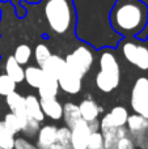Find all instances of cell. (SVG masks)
I'll return each mask as SVG.
<instances>
[{"instance_id": "1", "label": "cell", "mask_w": 148, "mask_h": 149, "mask_svg": "<svg viewBox=\"0 0 148 149\" xmlns=\"http://www.w3.org/2000/svg\"><path fill=\"white\" fill-rule=\"evenodd\" d=\"M110 24L118 34L139 36L148 24V7L142 0H117L110 13Z\"/></svg>"}, {"instance_id": "2", "label": "cell", "mask_w": 148, "mask_h": 149, "mask_svg": "<svg viewBox=\"0 0 148 149\" xmlns=\"http://www.w3.org/2000/svg\"><path fill=\"white\" fill-rule=\"evenodd\" d=\"M42 15L50 31L57 36H67L75 28L76 13L72 0H43Z\"/></svg>"}, {"instance_id": "3", "label": "cell", "mask_w": 148, "mask_h": 149, "mask_svg": "<svg viewBox=\"0 0 148 149\" xmlns=\"http://www.w3.org/2000/svg\"><path fill=\"white\" fill-rule=\"evenodd\" d=\"M100 71L94 77L97 89L102 93H110L119 86L121 82V65L114 52L105 50L98 58Z\"/></svg>"}, {"instance_id": "4", "label": "cell", "mask_w": 148, "mask_h": 149, "mask_svg": "<svg viewBox=\"0 0 148 149\" xmlns=\"http://www.w3.org/2000/svg\"><path fill=\"white\" fill-rule=\"evenodd\" d=\"M122 55L131 65L140 71L148 70V46L135 39H126L121 45Z\"/></svg>"}, {"instance_id": "5", "label": "cell", "mask_w": 148, "mask_h": 149, "mask_svg": "<svg viewBox=\"0 0 148 149\" xmlns=\"http://www.w3.org/2000/svg\"><path fill=\"white\" fill-rule=\"evenodd\" d=\"M64 62L70 70L80 74L81 77H84L91 71L92 65H93L94 54L88 46L81 45V46H77L72 52H70L64 58Z\"/></svg>"}, {"instance_id": "6", "label": "cell", "mask_w": 148, "mask_h": 149, "mask_svg": "<svg viewBox=\"0 0 148 149\" xmlns=\"http://www.w3.org/2000/svg\"><path fill=\"white\" fill-rule=\"evenodd\" d=\"M131 109L148 119V77H138L131 90Z\"/></svg>"}, {"instance_id": "7", "label": "cell", "mask_w": 148, "mask_h": 149, "mask_svg": "<svg viewBox=\"0 0 148 149\" xmlns=\"http://www.w3.org/2000/svg\"><path fill=\"white\" fill-rule=\"evenodd\" d=\"M81 80H83V77H81L80 74L73 72L72 70H70V68L66 65L63 72L58 77V84H59V88L64 93L75 95L81 90V86H83Z\"/></svg>"}, {"instance_id": "8", "label": "cell", "mask_w": 148, "mask_h": 149, "mask_svg": "<svg viewBox=\"0 0 148 149\" xmlns=\"http://www.w3.org/2000/svg\"><path fill=\"white\" fill-rule=\"evenodd\" d=\"M91 134L89 123L81 119L71 128V149H87Z\"/></svg>"}, {"instance_id": "9", "label": "cell", "mask_w": 148, "mask_h": 149, "mask_svg": "<svg viewBox=\"0 0 148 149\" xmlns=\"http://www.w3.org/2000/svg\"><path fill=\"white\" fill-rule=\"evenodd\" d=\"M128 111L125 106H114L100 120V127H126Z\"/></svg>"}, {"instance_id": "10", "label": "cell", "mask_w": 148, "mask_h": 149, "mask_svg": "<svg viewBox=\"0 0 148 149\" xmlns=\"http://www.w3.org/2000/svg\"><path fill=\"white\" fill-rule=\"evenodd\" d=\"M100 132L104 137L105 149H117L119 139L130 135L126 127H100Z\"/></svg>"}, {"instance_id": "11", "label": "cell", "mask_w": 148, "mask_h": 149, "mask_svg": "<svg viewBox=\"0 0 148 149\" xmlns=\"http://www.w3.org/2000/svg\"><path fill=\"white\" fill-rule=\"evenodd\" d=\"M5 102H7L10 113H13L17 116L18 122H20L21 127H22V124L28 119V114L25 111V97H22L17 92H13L5 97Z\"/></svg>"}, {"instance_id": "12", "label": "cell", "mask_w": 148, "mask_h": 149, "mask_svg": "<svg viewBox=\"0 0 148 149\" xmlns=\"http://www.w3.org/2000/svg\"><path fill=\"white\" fill-rule=\"evenodd\" d=\"M57 131L58 127L52 124H46L41 127L37 136L36 148L37 149H50L54 144H57Z\"/></svg>"}, {"instance_id": "13", "label": "cell", "mask_w": 148, "mask_h": 149, "mask_svg": "<svg viewBox=\"0 0 148 149\" xmlns=\"http://www.w3.org/2000/svg\"><path fill=\"white\" fill-rule=\"evenodd\" d=\"M79 110H80V114H81V119L91 123V122L97 120L102 109L97 105L96 101L92 100L91 97H88V98H84L79 103Z\"/></svg>"}, {"instance_id": "14", "label": "cell", "mask_w": 148, "mask_h": 149, "mask_svg": "<svg viewBox=\"0 0 148 149\" xmlns=\"http://www.w3.org/2000/svg\"><path fill=\"white\" fill-rule=\"evenodd\" d=\"M41 109L45 116L50 118L51 120H60L63 118V105L57 98H46L39 100Z\"/></svg>"}, {"instance_id": "15", "label": "cell", "mask_w": 148, "mask_h": 149, "mask_svg": "<svg viewBox=\"0 0 148 149\" xmlns=\"http://www.w3.org/2000/svg\"><path fill=\"white\" fill-rule=\"evenodd\" d=\"M64 67H66L64 58H62L60 55H57V54H52L51 56L41 65L45 74L50 76V77H54V79H58V77L60 76V73L63 72Z\"/></svg>"}, {"instance_id": "16", "label": "cell", "mask_w": 148, "mask_h": 149, "mask_svg": "<svg viewBox=\"0 0 148 149\" xmlns=\"http://www.w3.org/2000/svg\"><path fill=\"white\" fill-rule=\"evenodd\" d=\"M59 84H58V79L50 77L45 74V79L42 81V84L39 85L38 95L39 100H46V98H57L58 93H59Z\"/></svg>"}, {"instance_id": "17", "label": "cell", "mask_w": 148, "mask_h": 149, "mask_svg": "<svg viewBox=\"0 0 148 149\" xmlns=\"http://www.w3.org/2000/svg\"><path fill=\"white\" fill-rule=\"evenodd\" d=\"M25 111L28 114V116L38 120L39 123L43 122V119L46 116L43 115L41 109V102H39V98L34 94H29L25 97Z\"/></svg>"}, {"instance_id": "18", "label": "cell", "mask_w": 148, "mask_h": 149, "mask_svg": "<svg viewBox=\"0 0 148 149\" xmlns=\"http://www.w3.org/2000/svg\"><path fill=\"white\" fill-rule=\"evenodd\" d=\"M24 81H26V84L33 89H38L39 85L42 84L45 79V72L39 65H29L24 70Z\"/></svg>"}, {"instance_id": "19", "label": "cell", "mask_w": 148, "mask_h": 149, "mask_svg": "<svg viewBox=\"0 0 148 149\" xmlns=\"http://www.w3.org/2000/svg\"><path fill=\"white\" fill-rule=\"evenodd\" d=\"M126 128H127L130 136H135V135L140 134V132L146 131L148 128V119L144 116L139 115V114H130L127 118V123H126Z\"/></svg>"}, {"instance_id": "20", "label": "cell", "mask_w": 148, "mask_h": 149, "mask_svg": "<svg viewBox=\"0 0 148 149\" xmlns=\"http://www.w3.org/2000/svg\"><path fill=\"white\" fill-rule=\"evenodd\" d=\"M64 119L66 127L72 128L76 123L81 120V114L79 110V105L73 102H67L63 105V118Z\"/></svg>"}, {"instance_id": "21", "label": "cell", "mask_w": 148, "mask_h": 149, "mask_svg": "<svg viewBox=\"0 0 148 149\" xmlns=\"http://www.w3.org/2000/svg\"><path fill=\"white\" fill-rule=\"evenodd\" d=\"M5 74L10 77L16 84H20V82L24 81V68L21 64H18L16 62V59L13 56H8L7 62H5Z\"/></svg>"}, {"instance_id": "22", "label": "cell", "mask_w": 148, "mask_h": 149, "mask_svg": "<svg viewBox=\"0 0 148 149\" xmlns=\"http://www.w3.org/2000/svg\"><path fill=\"white\" fill-rule=\"evenodd\" d=\"M31 55H33V50L29 45H20L17 46V49L15 50V54L12 55L16 59V62L21 65H25L30 62Z\"/></svg>"}, {"instance_id": "23", "label": "cell", "mask_w": 148, "mask_h": 149, "mask_svg": "<svg viewBox=\"0 0 148 149\" xmlns=\"http://www.w3.org/2000/svg\"><path fill=\"white\" fill-rule=\"evenodd\" d=\"M3 126L7 130L8 132H10L12 135H17L18 132H21V124L18 122L17 116L13 113H8L4 115V119H3Z\"/></svg>"}, {"instance_id": "24", "label": "cell", "mask_w": 148, "mask_h": 149, "mask_svg": "<svg viewBox=\"0 0 148 149\" xmlns=\"http://www.w3.org/2000/svg\"><path fill=\"white\" fill-rule=\"evenodd\" d=\"M51 50L49 49L46 43H38L34 49V59H36L37 64L41 67L50 56H51Z\"/></svg>"}, {"instance_id": "25", "label": "cell", "mask_w": 148, "mask_h": 149, "mask_svg": "<svg viewBox=\"0 0 148 149\" xmlns=\"http://www.w3.org/2000/svg\"><path fill=\"white\" fill-rule=\"evenodd\" d=\"M39 124L41 123H39L38 120H36V119L28 116L26 122L22 124V127H21V132H22V135L24 136H26V137H33V136H36V135L38 134L39 128H41Z\"/></svg>"}, {"instance_id": "26", "label": "cell", "mask_w": 148, "mask_h": 149, "mask_svg": "<svg viewBox=\"0 0 148 149\" xmlns=\"http://www.w3.org/2000/svg\"><path fill=\"white\" fill-rule=\"evenodd\" d=\"M16 84L8 74H0V95L7 97L8 94L16 92Z\"/></svg>"}, {"instance_id": "27", "label": "cell", "mask_w": 148, "mask_h": 149, "mask_svg": "<svg viewBox=\"0 0 148 149\" xmlns=\"http://www.w3.org/2000/svg\"><path fill=\"white\" fill-rule=\"evenodd\" d=\"M57 144L62 145L66 149H71V128L60 127L57 131Z\"/></svg>"}, {"instance_id": "28", "label": "cell", "mask_w": 148, "mask_h": 149, "mask_svg": "<svg viewBox=\"0 0 148 149\" xmlns=\"http://www.w3.org/2000/svg\"><path fill=\"white\" fill-rule=\"evenodd\" d=\"M15 135L8 132L7 130L3 127L0 130V148L3 149H13L15 148Z\"/></svg>"}, {"instance_id": "29", "label": "cell", "mask_w": 148, "mask_h": 149, "mask_svg": "<svg viewBox=\"0 0 148 149\" xmlns=\"http://www.w3.org/2000/svg\"><path fill=\"white\" fill-rule=\"evenodd\" d=\"M87 149H105L104 148V137H102V134L100 131H94L91 134Z\"/></svg>"}, {"instance_id": "30", "label": "cell", "mask_w": 148, "mask_h": 149, "mask_svg": "<svg viewBox=\"0 0 148 149\" xmlns=\"http://www.w3.org/2000/svg\"><path fill=\"white\" fill-rule=\"evenodd\" d=\"M131 137V136H130ZM131 139L134 140V143H135L136 148H140V149H148V128L146 131L140 132V134L135 135V136H133Z\"/></svg>"}, {"instance_id": "31", "label": "cell", "mask_w": 148, "mask_h": 149, "mask_svg": "<svg viewBox=\"0 0 148 149\" xmlns=\"http://www.w3.org/2000/svg\"><path fill=\"white\" fill-rule=\"evenodd\" d=\"M117 149H138V148H136L134 140L131 139L130 135H128V136H125V137H122V139H119V141H118V144H117Z\"/></svg>"}, {"instance_id": "32", "label": "cell", "mask_w": 148, "mask_h": 149, "mask_svg": "<svg viewBox=\"0 0 148 149\" xmlns=\"http://www.w3.org/2000/svg\"><path fill=\"white\" fill-rule=\"evenodd\" d=\"M31 147L33 144L25 137H16L15 139V148L13 149H29Z\"/></svg>"}, {"instance_id": "33", "label": "cell", "mask_w": 148, "mask_h": 149, "mask_svg": "<svg viewBox=\"0 0 148 149\" xmlns=\"http://www.w3.org/2000/svg\"><path fill=\"white\" fill-rule=\"evenodd\" d=\"M50 149H66V148L62 147V145H59V144H54Z\"/></svg>"}, {"instance_id": "34", "label": "cell", "mask_w": 148, "mask_h": 149, "mask_svg": "<svg viewBox=\"0 0 148 149\" xmlns=\"http://www.w3.org/2000/svg\"><path fill=\"white\" fill-rule=\"evenodd\" d=\"M3 127H4V126H3V122H0V130H1Z\"/></svg>"}, {"instance_id": "35", "label": "cell", "mask_w": 148, "mask_h": 149, "mask_svg": "<svg viewBox=\"0 0 148 149\" xmlns=\"http://www.w3.org/2000/svg\"><path fill=\"white\" fill-rule=\"evenodd\" d=\"M29 149H37V148H36V145H33V147H31V148H29Z\"/></svg>"}, {"instance_id": "36", "label": "cell", "mask_w": 148, "mask_h": 149, "mask_svg": "<svg viewBox=\"0 0 148 149\" xmlns=\"http://www.w3.org/2000/svg\"><path fill=\"white\" fill-rule=\"evenodd\" d=\"M0 149H3V148H0Z\"/></svg>"}]
</instances>
